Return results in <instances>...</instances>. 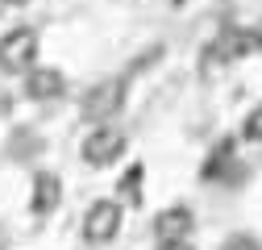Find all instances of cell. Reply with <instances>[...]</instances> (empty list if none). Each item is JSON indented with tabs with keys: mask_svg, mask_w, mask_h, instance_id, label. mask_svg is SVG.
I'll list each match as a JSON object with an SVG mask.
<instances>
[{
	"mask_svg": "<svg viewBox=\"0 0 262 250\" xmlns=\"http://www.w3.org/2000/svg\"><path fill=\"white\" fill-rule=\"evenodd\" d=\"M125 92H129V79L125 75H113V79H100L83 92L79 100V117L92 121V125H113V117L125 109Z\"/></svg>",
	"mask_w": 262,
	"mask_h": 250,
	"instance_id": "1",
	"label": "cell"
},
{
	"mask_svg": "<svg viewBox=\"0 0 262 250\" xmlns=\"http://www.w3.org/2000/svg\"><path fill=\"white\" fill-rule=\"evenodd\" d=\"M38 50H42L38 29L34 25H13L0 38V71L5 75H29L38 67Z\"/></svg>",
	"mask_w": 262,
	"mask_h": 250,
	"instance_id": "2",
	"label": "cell"
},
{
	"mask_svg": "<svg viewBox=\"0 0 262 250\" xmlns=\"http://www.w3.org/2000/svg\"><path fill=\"white\" fill-rule=\"evenodd\" d=\"M254 50H262L258 29L229 25V29H221V34L204 46V71H212V67H229V62H242V58L254 54Z\"/></svg>",
	"mask_w": 262,
	"mask_h": 250,
	"instance_id": "3",
	"label": "cell"
},
{
	"mask_svg": "<svg viewBox=\"0 0 262 250\" xmlns=\"http://www.w3.org/2000/svg\"><path fill=\"white\" fill-rule=\"evenodd\" d=\"M121 225H125L121 200H96V204H88V213H83L79 234H83L88 246H108V242H117Z\"/></svg>",
	"mask_w": 262,
	"mask_h": 250,
	"instance_id": "4",
	"label": "cell"
},
{
	"mask_svg": "<svg viewBox=\"0 0 262 250\" xmlns=\"http://www.w3.org/2000/svg\"><path fill=\"white\" fill-rule=\"evenodd\" d=\"M125 146H129L125 130H117V125H96V130H92V134L83 138L79 154H83V163H88L92 171H104V167L121 163V154H125Z\"/></svg>",
	"mask_w": 262,
	"mask_h": 250,
	"instance_id": "5",
	"label": "cell"
},
{
	"mask_svg": "<svg viewBox=\"0 0 262 250\" xmlns=\"http://www.w3.org/2000/svg\"><path fill=\"white\" fill-rule=\"evenodd\" d=\"M195 230V213L187 204H171V209H162L154 213V221H150V234L158 246H167V242H187Z\"/></svg>",
	"mask_w": 262,
	"mask_h": 250,
	"instance_id": "6",
	"label": "cell"
},
{
	"mask_svg": "<svg viewBox=\"0 0 262 250\" xmlns=\"http://www.w3.org/2000/svg\"><path fill=\"white\" fill-rule=\"evenodd\" d=\"M25 79V96L29 100H58V96H67V75H62L58 67H38L29 71V75H21Z\"/></svg>",
	"mask_w": 262,
	"mask_h": 250,
	"instance_id": "7",
	"label": "cell"
},
{
	"mask_svg": "<svg viewBox=\"0 0 262 250\" xmlns=\"http://www.w3.org/2000/svg\"><path fill=\"white\" fill-rule=\"evenodd\" d=\"M58 204H62V179L54 171H38L34 187H29V213L34 217H50Z\"/></svg>",
	"mask_w": 262,
	"mask_h": 250,
	"instance_id": "8",
	"label": "cell"
},
{
	"mask_svg": "<svg viewBox=\"0 0 262 250\" xmlns=\"http://www.w3.org/2000/svg\"><path fill=\"white\" fill-rule=\"evenodd\" d=\"M233 163H237V142H233V138H221V142L208 150V159H204V167H200V179H225L229 171H233Z\"/></svg>",
	"mask_w": 262,
	"mask_h": 250,
	"instance_id": "9",
	"label": "cell"
},
{
	"mask_svg": "<svg viewBox=\"0 0 262 250\" xmlns=\"http://www.w3.org/2000/svg\"><path fill=\"white\" fill-rule=\"evenodd\" d=\"M142 175H146V167L142 163H134L125 175H121V183H117V196H125L129 204H142Z\"/></svg>",
	"mask_w": 262,
	"mask_h": 250,
	"instance_id": "10",
	"label": "cell"
},
{
	"mask_svg": "<svg viewBox=\"0 0 262 250\" xmlns=\"http://www.w3.org/2000/svg\"><path fill=\"white\" fill-rule=\"evenodd\" d=\"M242 142H262V105H254L242 121Z\"/></svg>",
	"mask_w": 262,
	"mask_h": 250,
	"instance_id": "11",
	"label": "cell"
},
{
	"mask_svg": "<svg viewBox=\"0 0 262 250\" xmlns=\"http://www.w3.org/2000/svg\"><path fill=\"white\" fill-rule=\"evenodd\" d=\"M221 250H262V242H258L254 234H229V238L221 242Z\"/></svg>",
	"mask_w": 262,
	"mask_h": 250,
	"instance_id": "12",
	"label": "cell"
},
{
	"mask_svg": "<svg viewBox=\"0 0 262 250\" xmlns=\"http://www.w3.org/2000/svg\"><path fill=\"white\" fill-rule=\"evenodd\" d=\"M154 250H195L191 242H167V246H154Z\"/></svg>",
	"mask_w": 262,
	"mask_h": 250,
	"instance_id": "13",
	"label": "cell"
},
{
	"mask_svg": "<svg viewBox=\"0 0 262 250\" xmlns=\"http://www.w3.org/2000/svg\"><path fill=\"white\" fill-rule=\"evenodd\" d=\"M5 9H25V5H34V0H0Z\"/></svg>",
	"mask_w": 262,
	"mask_h": 250,
	"instance_id": "14",
	"label": "cell"
},
{
	"mask_svg": "<svg viewBox=\"0 0 262 250\" xmlns=\"http://www.w3.org/2000/svg\"><path fill=\"white\" fill-rule=\"evenodd\" d=\"M0 250H9V234H5V225H0Z\"/></svg>",
	"mask_w": 262,
	"mask_h": 250,
	"instance_id": "15",
	"label": "cell"
},
{
	"mask_svg": "<svg viewBox=\"0 0 262 250\" xmlns=\"http://www.w3.org/2000/svg\"><path fill=\"white\" fill-rule=\"evenodd\" d=\"M258 42H262V29H258Z\"/></svg>",
	"mask_w": 262,
	"mask_h": 250,
	"instance_id": "16",
	"label": "cell"
},
{
	"mask_svg": "<svg viewBox=\"0 0 262 250\" xmlns=\"http://www.w3.org/2000/svg\"><path fill=\"white\" fill-rule=\"evenodd\" d=\"M175 5H183V0H175Z\"/></svg>",
	"mask_w": 262,
	"mask_h": 250,
	"instance_id": "17",
	"label": "cell"
}]
</instances>
